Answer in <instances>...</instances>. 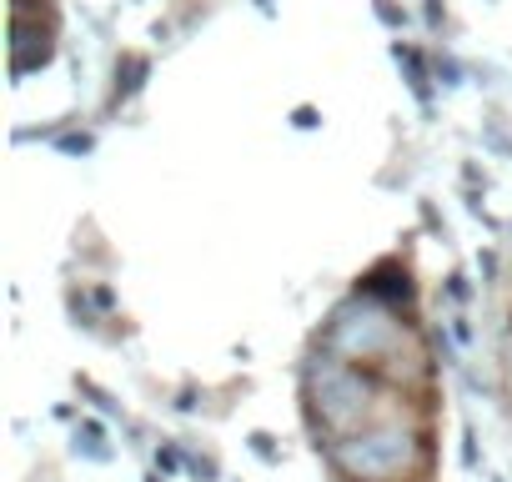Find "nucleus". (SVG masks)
<instances>
[{
	"instance_id": "7ed1b4c3",
	"label": "nucleus",
	"mask_w": 512,
	"mask_h": 482,
	"mask_svg": "<svg viewBox=\"0 0 512 482\" xmlns=\"http://www.w3.org/2000/svg\"><path fill=\"white\" fill-rule=\"evenodd\" d=\"M327 462L347 482H417L432 467L427 422L417 412H387L347 437H332Z\"/></svg>"
},
{
	"instance_id": "423d86ee",
	"label": "nucleus",
	"mask_w": 512,
	"mask_h": 482,
	"mask_svg": "<svg viewBox=\"0 0 512 482\" xmlns=\"http://www.w3.org/2000/svg\"><path fill=\"white\" fill-rule=\"evenodd\" d=\"M91 136H61V151H86Z\"/></svg>"
},
{
	"instance_id": "f257e3e1",
	"label": "nucleus",
	"mask_w": 512,
	"mask_h": 482,
	"mask_svg": "<svg viewBox=\"0 0 512 482\" xmlns=\"http://www.w3.org/2000/svg\"><path fill=\"white\" fill-rule=\"evenodd\" d=\"M322 347L357 362V367H372L382 372L387 382L407 387V382H422L427 377V352H422V337L397 317V307L377 302V297H347L342 307H332L327 327H322Z\"/></svg>"
},
{
	"instance_id": "39448f33",
	"label": "nucleus",
	"mask_w": 512,
	"mask_h": 482,
	"mask_svg": "<svg viewBox=\"0 0 512 482\" xmlns=\"http://www.w3.org/2000/svg\"><path fill=\"white\" fill-rule=\"evenodd\" d=\"M81 437H86V452H91V457H106V447H101V427H91V422H86V427H81Z\"/></svg>"
},
{
	"instance_id": "f03ea898",
	"label": "nucleus",
	"mask_w": 512,
	"mask_h": 482,
	"mask_svg": "<svg viewBox=\"0 0 512 482\" xmlns=\"http://www.w3.org/2000/svg\"><path fill=\"white\" fill-rule=\"evenodd\" d=\"M302 397H307L312 427L327 432V442H332V437H347V432H357V427H367L387 412H402V407H387V402H397L407 392L397 382H387L382 372L357 367V362L322 347L302 372Z\"/></svg>"
},
{
	"instance_id": "0eeeda50",
	"label": "nucleus",
	"mask_w": 512,
	"mask_h": 482,
	"mask_svg": "<svg viewBox=\"0 0 512 482\" xmlns=\"http://www.w3.org/2000/svg\"><path fill=\"white\" fill-rule=\"evenodd\" d=\"M251 442H256V452H262V457H277V447H272V437H267V432H256Z\"/></svg>"
},
{
	"instance_id": "20e7f679",
	"label": "nucleus",
	"mask_w": 512,
	"mask_h": 482,
	"mask_svg": "<svg viewBox=\"0 0 512 482\" xmlns=\"http://www.w3.org/2000/svg\"><path fill=\"white\" fill-rule=\"evenodd\" d=\"M357 292H362V297H377V302H387V307H407V302L417 297V282H412L407 262L387 257V262H377V267L357 282Z\"/></svg>"
}]
</instances>
